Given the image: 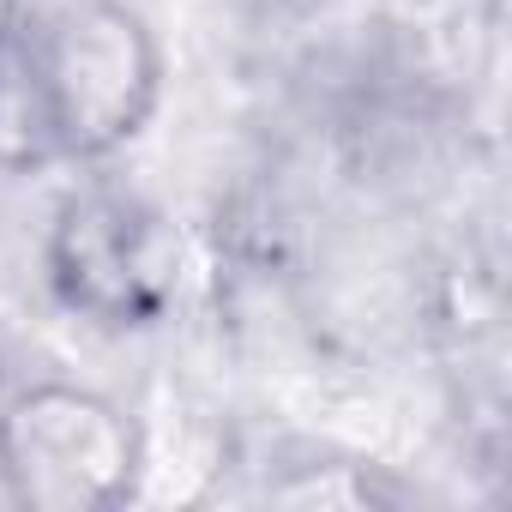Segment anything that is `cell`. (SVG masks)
<instances>
[{"label": "cell", "mask_w": 512, "mask_h": 512, "mask_svg": "<svg viewBox=\"0 0 512 512\" xmlns=\"http://www.w3.org/2000/svg\"><path fill=\"white\" fill-rule=\"evenodd\" d=\"M55 109L61 157L103 163L127 151L163 103V37L133 0H61L25 19Z\"/></svg>", "instance_id": "obj_1"}, {"label": "cell", "mask_w": 512, "mask_h": 512, "mask_svg": "<svg viewBox=\"0 0 512 512\" xmlns=\"http://www.w3.org/2000/svg\"><path fill=\"white\" fill-rule=\"evenodd\" d=\"M151 434L109 392L37 380L0 398V494L31 512H109L139 494Z\"/></svg>", "instance_id": "obj_2"}, {"label": "cell", "mask_w": 512, "mask_h": 512, "mask_svg": "<svg viewBox=\"0 0 512 512\" xmlns=\"http://www.w3.org/2000/svg\"><path fill=\"white\" fill-rule=\"evenodd\" d=\"M49 284L79 320L103 332H139L157 326L181 296V241L169 217L133 193L85 187L55 211Z\"/></svg>", "instance_id": "obj_3"}, {"label": "cell", "mask_w": 512, "mask_h": 512, "mask_svg": "<svg viewBox=\"0 0 512 512\" xmlns=\"http://www.w3.org/2000/svg\"><path fill=\"white\" fill-rule=\"evenodd\" d=\"M49 163H67L55 109L31 55V25H13L0 31V175H31Z\"/></svg>", "instance_id": "obj_4"}, {"label": "cell", "mask_w": 512, "mask_h": 512, "mask_svg": "<svg viewBox=\"0 0 512 512\" xmlns=\"http://www.w3.org/2000/svg\"><path fill=\"white\" fill-rule=\"evenodd\" d=\"M266 500H278V506L374 512V506H398L404 488L386 482L374 464H356V458H308V464H284V470L266 482Z\"/></svg>", "instance_id": "obj_5"}, {"label": "cell", "mask_w": 512, "mask_h": 512, "mask_svg": "<svg viewBox=\"0 0 512 512\" xmlns=\"http://www.w3.org/2000/svg\"><path fill=\"white\" fill-rule=\"evenodd\" d=\"M25 25V0H0V31H13Z\"/></svg>", "instance_id": "obj_6"}]
</instances>
